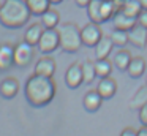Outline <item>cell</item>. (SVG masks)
Listing matches in <instances>:
<instances>
[{
	"label": "cell",
	"mask_w": 147,
	"mask_h": 136,
	"mask_svg": "<svg viewBox=\"0 0 147 136\" xmlns=\"http://www.w3.org/2000/svg\"><path fill=\"white\" fill-rule=\"evenodd\" d=\"M24 93H26V100L29 101V104L35 108H43L54 100L55 84L52 78H46V76L33 73L26 81Z\"/></svg>",
	"instance_id": "6da1fadb"
},
{
	"label": "cell",
	"mask_w": 147,
	"mask_h": 136,
	"mask_svg": "<svg viewBox=\"0 0 147 136\" xmlns=\"http://www.w3.org/2000/svg\"><path fill=\"white\" fill-rule=\"evenodd\" d=\"M32 13L27 0H5L0 6V24L7 28H21L29 22Z\"/></svg>",
	"instance_id": "7a4b0ae2"
},
{
	"label": "cell",
	"mask_w": 147,
	"mask_h": 136,
	"mask_svg": "<svg viewBox=\"0 0 147 136\" xmlns=\"http://www.w3.org/2000/svg\"><path fill=\"white\" fill-rule=\"evenodd\" d=\"M59 30V40H60V49L68 54H74L82 46V38H81V28L74 22H65Z\"/></svg>",
	"instance_id": "3957f363"
},
{
	"label": "cell",
	"mask_w": 147,
	"mask_h": 136,
	"mask_svg": "<svg viewBox=\"0 0 147 136\" xmlns=\"http://www.w3.org/2000/svg\"><path fill=\"white\" fill-rule=\"evenodd\" d=\"M33 47L35 46L26 43V41L16 44L14 51H13L14 66H18V68H26V66H29L32 59H33Z\"/></svg>",
	"instance_id": "277c9868"
},
{
	"label": "cell",
	"mask_w": 147,
	"mask_h": 136,
	"mask_svg": "<svg viewBox=\"0 0 147 136\" xmlns=\"http://www.w3.org/2000/svg\"><path fill=\"white\" fill-rule=\"evenodd\" d=\"M57 47H60V40H59V30L55 28H45L41 38L38 41V49L41 54H51Z\"/></svg>",
	"instance_id": "5b68a950"
},
{
	"label": "cell",
	"mask_w": 147,
	"mask_h": 136,
	"mask_svg": "<svg viewBox=\"0 0 147 136\" xmlns=\"http://www.w3.org/2000/svg\"><path fill=\"white\" fill-rule=\"evenodd\" d=\"M103 37V32L100 24L90 21L87 25H84L81 28V38H82V44L87 47H95V44L101 40Z\"/></svg>",
	"instance_id": "8992f818"
},
{
	"label": "cell",
	"mask_w": 147,
	"mask_h": 136,
	"mask_svg": "<svg viewBox=\"0 0 147 136\" xmlns=\"http://www.w3.org/2000/svg\"><path fill=\"white\" fill-rule=\"evenodd\" d=\"M128 40L138 49H144L147 46V28L136 24L128 30Z\"/></svg>",
	"instance_id": "52a82bcc"
},
{
	"label": "cell",
	"mask_w": 147,
	"mask_h": 136,
	"mask_svg": "<svg viewBox=\"0 0 147 136\" xmlns=\"http://www.w3.org/2000/svg\"><path fill=\"white\" fill-rule=\"evenodd\" d=\"M84 82L82 79V66L79 63H73L65 73V84L70 89H78Z\"/></svg>",
	"instance_id": "ba28073f"
},
{
	"label": "cell",
	"mask_w": 147,
	"mask_h": 136,
	"mask_svg": "<svg viewBox=\"0 0 147 136\" xmlns=\"http://www.w3.org/2000/svg\"><path fill=\"white\" fill-rule=\"evenodd\" d=\"M111 19H112V25H114V28H120V30H130L133 25L138 24L136 18L128 16L127 13H123L122 9L115 11Z\"/></svg>",
	"instance_id": "9c48e42d"
},
{
	"label": "cell",
	"mask_w": 147,
	"mask_h": 136,
	"mask_svg": "<svg viewBox=\"0 0 147 136\" xmlns=\"http://www.w3.org/2000/svg\"><path fill=\"white\" fill-rule=\"evenodd\" d=\"M115 90H117V84H115V81L111 78V76H108V78H101L98 82V85H96V92H98L100 95H101L103 100H109V98L114 97Z\"/></svg>",
	"instance_id": "30bf717a"
},
{
	"label": "cell",
	"mask_w": 147,
	"mask_h": 136,
	"mask_svg": "<svg viewBox=\"0 0 147 136\" xmlns=\"http://www.w3.org/2000/svg\"><path fill=\"white\" fill-rule=\"evenodd\" d=\"M19 92V82H18L16 78H5L3 81L0 82V95L7 100H11L14 98Z\"/></svg>",
	"instance_id": "8fae6325"
},
{
	"label": "cell",
	"mask_w": 147,
	"mask_h": 136,
	"mask_svg": "<svg viewBox=\"0 0 147 136\" xmlns=\"http://www.w3.org/2000/svg\"><path fill=\"white\" fill-rule=\"evenodd\" d=\"M13 51H14V46H11V44L8 43L0 44V71H7L14 65Z\"/></svg>",
	"instance_id": "7c38bea8"
},
{
	"label": "cell",
	"mask_w": 147,
	"mask_h": 136,
	"mask_svg": "<svg viewBox=\"0 0 147 136\" xmlns=\"http://www.w3.org/2000/svg\"><path fill=\"white\" fill-rule=\"evenodd\" d=\"M35 73L36 74L46 76V78H52L55 73V60L52 57H43L36 62L35 65Z\"/></svg>",
	"instance_id": "4fadbf2b"
},
{
	"label": "cell",
	"mask_w": 147,
	"mask_h": 136,
	"mask_svg": "<svg viewBox=\"0 0 147 136\" xmlns=\"http://www.w3.org/2000/svg\"><path fill=\"white\" fill-rule=\"evenodd\" d=\"M101 103H103V98L96 90H89L84 95L82 104L86 108V111H89V112H96L101 106Z\"/></svg>",
	"instance_id": "5bb4252c"
},
{
	"label": "cell",
	"mask_w": 147,
	"mask_h": 136,
	"mask_svg": "<svg viewBox=\"0 0 147 136\" xmlns=\"http://www.w3.org/2000/svg\"><path fill=\"white\" fill-rule=\"evenodd\" d=\"M43 32H45L43 24L41 22H35V24H32L26 30V33H24V41L32 44V46H38V41H40V38H41Z\"/></svg>",
	"instance_id": "9a60e30c"
},
{
	"label": "cell",
	"mask_w": 147,
	"mask_h": 136,
	"mask_svg": "<svg viewBox=\"0 0 147 136\" xmlns=\"http://www.w3.org/2000/svg\"><path fill=\"white\" fill-rule=\"evenodd\" d=\"M146 68H147V63H146V60H144L142 57H133L131 62H130V65H128V68H127V73L130 74V78L138 79V78H141V76L144 74Z\"/></svg>",
	"instance_id": "2e32d148"
},
{
	"label": "cell",
	"mask_w": 147,
	"mask_h": 136,
	"mask_svg": "<svg viewBox=\"0 0 147 136\" xmlns=\"http://www.w3.org/2000/svg\"><path fill=\"white\" fill-rule=\"evenodd\" d=\"M112 47H114V43H112L111 37H101V40L95 44L96 59H108V55L112 52Z\"/></svg>",
	"instance_id": "e0dca14e"
},
{
	"label": "cell",
	"mask_w": 147,
	"mask_h": 136,
	"mask_svg": "<svg viewBox=\"0 0 147 136\" xmlns=\"http://www.w3.org/2000/svg\"><path fill=\"white\" fill-rule=\"evenodd\" d=\"M40 18H41V24L45 28H57V25L60 24V14H59V11H55L52 8L45 11Z\"/></svg>",
	"instance_id": "ac0fdd59"
},
{
	"label": "cell",
	"mask_w": 147,
	"mask_h": 136,
	"mask_svg": "<svg viewBox=\"0 0 147 136\" xmlns=\"http://www.w3.org/2000/svg\"><path fill=\"white\" fill-rule=\"evenodd\" d=\"M131 54L128 52L127 49H119V52L114 55V66L119 70V71H127V68H128V65H130V62H131Z\"/></svg>",
	"instance_id": "d6986e66"
},
{
	"label": "cell",
	"mask_w": 147,
	"mask_h": 136,
	"mask_svg": "<svg viewBox=\"0 0 147 136\" xmlns=\"http://www.w3.org/2000/svg\"><path fill=\"white\" fill-rule=\"evenodd\" d=\"M112 65L114 63L109 62V59H96L95 60V71H96V78H108L112 73Z\"/></svg>",
	"instance_id": "ffe728a7"
},
{
	"label": "cell",
	"mask_w": 147,
	"mask_h": 136,
	"mask_svg": "<svg viewBox=\"0 0 147 136\" xmlns=\"http://www.w3.org/2000/svg\"><path fill=\"white\" fill-rule=\"evenodd\" d=\"M87 16L92 22L96 24H101V0H92V2L87 5Z\"/></svg>",
	"instance_id": "44dd1931"
},
{
	"label": "cell",
	"mask_w": 147,
	"mask_h": 136,
	"mask_svg": "<svg viewBox=\"0 0 147 136\" xmlns=\"http://www.w3.org/2000/svg\"><path fill=\"white\" fill-rule=\"evenodd\" d=\"M29 9L32 16H41L45 11L51 8V2L49 0H27Z\"/></svg>",
	"instance_id": "7402d4cb"
},
{
	"label": "cell",
	"mask_w": 147,
	"mask_h": 136,
	"mask_svg": "<svg viewBox=\"0 0 147 136\" xmlns=\"http://www.w3.org/2000/svg\"><path fill=\"white\" fill-rule=\"evenodd\" d=\"M147 104V84L144 87H141L139 90L134 93V97L130 101V108L131 109H139L141 106Z\"/></svg>",
	"instance_id": "603a6c76"
},
{
	"label": "cell",
	"mask_w": 147,
	"mask_h": 136,
	"mask_svg": "<svg viewBox=\"0 0 147 136\" xmlns=\"http://www.w3.org/2000/svg\"><path fill=\"white\" fill-rule=\"evenodd\" d=\"M81 66H82V79H84V82H86V84H90V82L95 81V78H96L95 62H92V60H86Z\"/></svg>",
	"instance_id": "cb8c5ba5"
},
{
	"label": "cell",
	"mask_w": 147,
	"mask_h": 136,
	"mask_svg": "<svg viewBox=\"0 0 147 136\" xmlns=\"http://www.w3.org/2000/svg\"><path fill=\"white\" fill-rule=\"evenodd\" d=\"M120 9H122L123 13H127L128 16L138 18V14L142 11V6H141V2H139V0H125Z\"/></svg>",
	"instance_id": "d4e9b609"
},
{
	"label": "cell",
	"mask_w": 147,
	"mask_h": 136,
	"mask_svg": "<svg viewBox=\"0 0 147 136\" xmlns=\"http://www.w3.org/2000/svg\"><path fill=\"white\" fill-rule=\"evenodd\" d=\"M109 37H111L114 46H117V47H123V46H127V44L130 43V40H128V30H120V28H115V30L112 32Z\"/></svg>",
	"instance_id": "484cf974"
},
{
	"label": "cell",
	"mask_w": 147,
	"mask_h": 136,
	"mask_svg": "<svg viewBox=\"0 0 147 136\" xmlns=\"http://www.w3.org/2000/svg\"><path fill=\"white\" fill-rule=\"evenodd\" d=\"M115 11H119V8L112 0H101V19H103V22L111 19Z\"/></svg>",
	"instance_id": "4316f807"
},
{
	"label": "cell",
	"mask_w": 147,
	"mask_h": 136,
	"mask_svg": "<svg viewBox=\"0 0 147 136\" xmlns=\"http://www.w3.org/2000/svg\"><path fill=\"white\" fill-rule=\"evenodd\" d=\"M136 21H138V24H139V25H142V27H146V28H147V9H144V8H142V11H141L139 14H138Z\"/></svg>",
	"instance_id": "83f0119b"
},
{
	"label": "cell",
	"mask_w": 147,
	"mask_h": 136,
	"mask_svg": "<svg viewBox=\"0 0 147 136\" xmlns=\"http://www.w3.org/2000/svg\"><path fill=\"white\" fill-rule=\"evenodd\" d=\"M139 122L141 125H147V104L139 108Z\"/></svg>",
	"instance_id": "f1b7e54d"
},
{
	"label": "cell",
	"mask_w": 147,
	"mask_h": 136,
	"mask_svg": "<svg viewBox=\"0 0 147 136\" xmlns=\"http://www.w3.org/2000/svg\"><path fill=\"white\" fill-rule=\"evenodd\" d=\"M120 136H138V130L131 128V127H128V128H125L123 131L120 133Z\"/></svg>",
	"instance_id": "f546056e"
},
{
	"label": "cell",
	"mask_w": 147,
	"mask_h": 136,
	"mask_svg": "<svg viewBox=\"0 0 147 136\" xmlns=\"http://www.w3.org/2000/svg\"><path fill=\"white\" fill-rule=\"evenodd\" d=\"M92 2V0H74V3H76L79 8H87V5Z\"/></svg>",
	"instance_id": "4dcf8cb0"
},
{
	"label": "cell",
	"mask_w": 147,
	"mask_h": 136,
	"mask_svg": "<svg viewBox=\"0 0 147 136\" xmlns=\"http://www.w3.org/2000/svg\"><path fill=\"white\" fill-rule=\"evenodd\" d=\"M138 136H147V125H142L138 130Z\"/></svg>",
	"instance_id": "1f68e13d"
},
{
	"label": "cell",
	"mask_w": 147,
	"mask_h": 136,
	"mask_svg": "<svg viewBox=\"0 0 147 136\" xmlns=\"http://www.w3.org/2000/svg\"><path fill=\"white\" fill-rule=\"evenodd\" d=\"M112 2H114L115 5H117V8L120 9V8H122V5H123V2H125V0H112Z\"/></svg>",
	"instance_id": "d6a6232c"
},
{
	"label": "cell",
	"mask_w": 147,
	"mask_h": 136,
	"mask_svg": "<svg viewBox=\"0 0 147 136\" xmlns=\"http://www.w3.org/2000/svg\"><path fill=\"white\" fill-rule=\"evenodd\" d=\"M141 2V6H142L144 9H147V0H139Z\"/></svg>",
	"instance_id": "836d02e7"
},
{
	"label": "cell",
	"mask_w": 147,
	"mask_h": 136,
	"mask_svg": "<svg viewBox=\"0 0 147 136\" xmlns=\"http://www.w3.org/2000/svg\"><path fill=\"white\" fill-rule=\"evenodd\" d=\"M51 2V5H59V3H62L63 0H49Z\"/></svg>",
	"instance_id": "e575fe53"
},
{
	"label": "cell",
	"mask_w": 147,
	"mask_h": 136,
	"mask_svg": "<svg viewBox=\"0 0 147 136\" xmlns=\"http://www.w3.org/2000/svg\"><path fill=\"white\" fill-rule=\"evenodd\" d=\"M146 84H147V79H146Z\"/></svg>",
	"instance_id": "d590c367"
},
{
	"label": "cell",
	"mask_w": 147,
	"mask_h": 136,
	"mask_svg": "<svg viewBox=\"0 0 147 136\" xmlns=\"http://www.w3.org/2000/svg\"><path fill=\"white\" fill-rule=\"evenodd\" d=\"M0 6H2V3H0Z\"/></svg>",
	"instance_id": "8d00e7d4"
}]
</instances>
